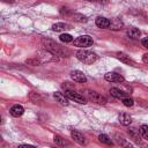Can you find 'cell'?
<instances>
[{"label": "cell", "instance_id": "cell-1", "mask_svg": "<svg viewBox=\"0 0 148 148\" xmlns=\"http://www.w3.org/2000/svg\"><path fill=\"white\" fill-rule=\"evenodd\" d=\"M43 43V46L45 47V50L47 52H50L51 54H53L54 57H69L71 56V51L67 49V47H64V46H60L59 44H57L54 40L52 39H49V38H44L42 40Z\"/></svg>", "mask_w": 148, "mask_h": 148}, {"label": "cell", "instance_id": "cell-2", "mask_svg": "<svg viewBox=\"0 0 148 148\" xmlns=\"http://www.w3.org/2000/svg\"><path fill=\"white\" fill-rule=\"evenodd\" d=\"M75 56H76V58H77L81 62L87 64V65L94 64V62L97 60V58H98L96 53H94V52H91V51H89V50H84V49L79 50V51L75 53Z\"/></svg>", "mask_w": 148, "mask_h": 148}, {"label": "cell", "instance_id": "cell-3", "mask_svg": "<svg viewBox=\"0 0 148 148\" xmlns=\"http://www.w3.org/2000/svg\"><path fill=\"white\" fill-rule=\"evenodd\" d=\"M84 96L90 102H94V103H97V104H105L106 103V98L104 96H102L101 94H98L96 91H92V90H86Z\"/></svg>", "mask_w": 148, "mask_h": 148}, {"label": "cell", "instance_id": "cell-4", "mask_svg": "<svg viewBox=\"0 0 148 148\" xmlns=\"http://www.w3.org/2000/svg\"><path fill=\"white\" fill-rule=\"evenodd\" d=\"M73 43H74L75 46L84 49V47H88V46L92 45V38L89 35H82V36H79L76 39H74Z\"/></svg>", "mask_w": 148, "mask_h": 148}, {"label": "cell", "instance_id": "cell-5", "mask_svg": "<svg viewBox=\"0 0 148 148\" xmlns=\"http://www.w3.org/2000/svg\"><path fill=\"white\" fill-rule=\"evenodd\" d=\"M65 94L69 99L76 102V103H80V104H86L87 103V97L79 94V92H75L74 90H65Z\"/></svg>", "mask_w": 148, "mask_h": 148}, {"label": "cell", "instance_id": "cell-6", "mask_svg": "<svg viewBox=\"0 0 148 148\" xmlns=\"http://www.w3.org/2000/svg\"><path fill=\"white\" fill-rule=\"evenodd\" d=\"M104 77H105L106 81H109V82H116V83H118V82H124V80H125L123 75H120V74H118V73H114V72H109V73H106Z\"/></svg>", "mask_w": 148, "mask_h": 148}, {"label": "cell", "instance_id": "cell-7", "mask_svg": "<svg viewBox=\"0 0 148 148\" xmlns=\"http://www.w3.org/2000/svg\"><path fill=\"white\" fill-rule=\"evenodd\" d=\"M71 77L73 81H75L77 83H86L87 82V76L81 71H73L71 73Z\"/></svg>", "mask_w": 148, "mask_h": 148}, {"label": "cell", "instance_id": "cell-8", "mask_svg": "<svg viewBox=\"0 0 148 148\" xmlns=\"http://www.w3.org/2000/svg\"><path fill=\"white\" fill-rule=\"evenodd\" d=\"M72 29V25L68 23H64V22H59V23H54L52 25V30L57 31V32H61V31H66Z\"/></svg>", "mask_w": 148, "mask_h": 148}, {"label": "cell", "instance_id": "cell-9", "mask_svg": "<svg viewBox=\"0 0 148 148\" xmlns=\"http://www.w3.org/2000/svg\"><path fill=\"white\" fill-rule=\"evenodd\" d=\"M71 136L74 139V141L75 142H77L79 145H86L87 142H86V139H84V136H83V134L82 133H80L79 131H72L71 132Z\"/></svg>", "mask_w": 148, "mask_h": 148}, {"label": "cell", "instance_id": "cell-10", "mask_svg": "<svg viewBox=\"0 0 148 148\" xmlns=\"http://www.w3.org/2000/svg\"><path fill=\"white\" fill-rule=\"evenodd\" d=\"M9 112H10V114L13 117H21L24 113V109H23V106H21L18 104H15V105H13L10 108Z\"/></svg>", "mask_w": 148, "mask_h": 148}, {"label": "cell", "instance_id": "cell-11", "mask_svg": "<svg viewBox=\"0 0 148 148\" xmlns=\"http://www.w3.org/2000/svg\"><path fill=\"white\" fill-rule=\"evenodd\" d=\"M117 58L124 64H127V65H131V66H135V62L130 58V56H127V54H125L123 52H118L117 53Z\"/></svg>", "mask_w": 148, "mask_h": 148}, {"label": "cell", "instance_id": "cell-12", "mask_svg": "<svg viewBox=\"0 0 148 148\" xmlns=\"http://www.w3.org/2000/svg\"><path fill=\"white\" fill-rule=\"evenodd\" d=\"M128 134L135 141V142H140L141 141V133H140V130L135 128V127H131L128 128Z\"/></svg>", "mask_w": 148, "mask_h": 148}, {"label": "cell", "instance_id": "cell-13", "mask_svg": "<svg viewBox=\"0 0 148 148\" xmlns=\"http://www.w3.org/2000/svg\"><path fill=\"white\" fill-rule=\"evenodd\" d=\"M96 25L99 27V28H103V29H106L110 27V20L106 18V17H103V16H98L96 18Z\"/></svg>", "mask_w": 148, "mask_h": 148}, {"label": "cell", "instance_id": "cell-14", "mask_svg": "<svg viewBox=\"0 0 148 148\" xmlns=\"http://www.w3.org/2000/svg\"><path fill=\"white\" fill-rule=\"evenodd\" d=\"M54 98L57 99V102H59L60 104L62 105H68V97L66 96V94H62V92H59V91H56L54 92Z\"/></svg>", "mask_w": 148, "mask_h": 148}, {"label": "cell", "instance_id": "cell-15", "mask_svg": "<svg viewBox=\"0 0 148 148\" xmlns=\"http://www.w3.org/2000/svg\"><path fill=\"white\" fill-rule=\"evenodd\" d=\"M119 123L121 124V125H124V126H128L131 123H132V117L128 114V113H120L119 114Z\"/></svg>", "mask_w": 148, "mask_h": 148}, {"label": "cell", "instance_id": "cell-16", "mask_svg": "<svg viewBox=\"0 0 148 148\" xmlns=\"http://www.w3.org/2000/svg\"><path fill=\"white\" fill-rule=\"evenodd\" d=\"M124 27V23L119 20V18H112V20H110V29H112V30H120L121 28Z\"/></svg>", "mask_w": 148, "mask_h": 148}, {"label": "cell", "instance_id": "cell-17", "mask_svg": "<svg viewBox=\"0 0 148 148\" xmlns=\"http://www.w3.org/2000/svg\"><path fill=\"white\" fill-rule=\"evenodd\" d=\"M110 94H111V96H113L116 98H120V99L127 96V94L125 91H123V90H120L118 88H111L110 89Z\"/></svg>", "mask_w": 148, "mask_h": 148}, {"label": "cell", "instance_id": "cell-18", "mask_svg": "<svg viewBox=\"0 0 148 148\" xmlns=\"http://www.w3.org/2000/svg\"><path fill=\"white\" fill-rule=\"evenodd\" d=\"M140 35H141V32H140V30L136 29V28H130V29L127 30V36L131 37V38H133V39L139 38Z\"/></svg>", "mask_w": 148, "mask_h": 148}, {"label": "cell", "instance_id": "cell-19", "mask_svg": "<svg viewBox=\"0 0 148 148\" xmlns=\"http://www.w3.org/2000/svg\"><path fill=\"white\" fill-rule=\"evenodd\" d=\"M53 141H54L57 145H59V146H69V145H71L67 140H65V139H64V138H61L60 135H54Z\"/></svg>", "mask_w": 148, "mask_h": 148}, {"label": "cell", "instance_id": "cell-20", "mask_svg": "<svg viewBox=\"0 0 148 148\" xmlns=\"http://www.w3.org/2000/svg\"><path fill=\"white\" fill-rule=\"evenodd\" d=\"M73 20H74L75 22H79V23H86V22L88 21L87 16H84V15H82V14H79V13L73 14Z\"/></svg>", "mask_w": 148, "mask_h": 148}, {"label": "cell", "instance_id": "cell-21", "mask_svg": "<svg viewBox=\"0 0 148 148\" xmlns=\"http://www.w3.org/2000/svg\"><path fill=\"white\" fill-rule=\"evenodd\" d=\"M98 140H99L102 143H105V145H109V146H112V145H113L112 140H111L106 134H99V135H98Z\"/></svg>", "mask_w": 148, "mask_h": 148}, {"label": "cell", "instance_id": "cell-22", "mask_svg": "<svg viewBox=\"0 0 148 148\" xmlns=\"http://www.w3.org/2000/svg\"><path fill=\"white\" fill-rule=\"evenodd\" d=\"M60 40L61 42H64V43H71V42H73V37L69 35V34H62V35H60Z\"/></svg>", "mask_w": 148, "mask_h": 148}, {"label": "cell", "instance_id": "cell-23", "mask_svg": "<svg viewBox=\"0 0 148 148\" xmlns=\"http://www.w3.org/2000/svg\"><path fill=\"white\" fill-rule=\"evenodd\" d=\"M140 133H141V136L146 140H148V125H142L140 127Z\"/></svg>", "mask_w": 148, "mask_h": 148}, {"label": "cell", "instance_id": "cell-24", "mask_svg": "<svg viewBox=\"0 0 148 148\" xmlns=\"http://www.w3.org/2000/svg\"><path fill=\"white\" fill-rule=\"evenodd\" d=\"M121 102H123V104L125 105V106H133V104H134V101L132 99V98H130V97H124V98H121Z\"/></svg>", "mask_w": 148, "mask_h": 148}, {"label": "cell", "instance_id": "cell-25", "mask_svg": "<svg viewBox=\"0 0 148 148\" xmlns=\"http://www.w3.org/2000/svg\"><path fill=\"white\" fill-rule=\"evenodd\" d=\"M61 87H62L65 90H74V88H75V86L72 84V83H69V82H64V83L61 84Z\"/></svg>", "mask_w": 148, "mask_h": 148}, {"label": "cell", "instance_id": "cell-26", "mask_svg": "<svg viewBox=\"0 0 148 148\" xmlns=\"http://www.w3.org/2000/svg\"><path fill=\"white\" fill-rule=\"evenodd\" d=\"M60 14L61 15H65V16H68V15L72 14V10L69 8H67V7H61L60 8Z\"/></svg>", "mask_w": 148, "mask_h": 148}, {"label": "cell", "instance_id": "cell-27", "mask_svg": "<svg viewBox=\"0 0 148 148\" xmlns=\"http://www.w3.org/2000/svg\"><path fill=\"white\" fill-rule=\"evenodd\" d=\"M25 62H27V64H31V65H34V66H37V65L40 64V61H38L37 59H28Z\"/></svg>", "mask_w": 148, "mask_h": 148}, {"label": "cell", "instance_id": "cell-28", "mask_svg": "<svg viewBox=\"0 0 148 148\" xmlns=\"http://www.w3.org/2000/svg\"><path fill=\"white\" fill-rule=\"evenodd\" d=\"M116 140H117V142L119 143V145H125V139L123 138V136H119L118 134H116Z\"/></svg>", "mask_w": 148, "mask_h": 148}, {"label": "cell", "instance_id": "cell-29", "mask_svg": "<svg viewBox=\"0 0 148 148\" xmlns=\"http://www.w3.org/2000/svg\"><path fill=\"white\" fill-rule=\"evenodd\" d=\"M141 44L146 47V49H148V37H145V38H142V40H141Z\"/></svg>", "mask_w": 148, "mask_h": 148}, {"label": "cell", "instance_id": "cell-30", "mask_svg": "<svg viewBox=\"0 0 148 148\" xmlns=\"http://www.w3.org/2000/svg\"><path fill=\"white\" fill-rule=\"evenodd\" d=\"M20 148H34V146H28V145H22V146H20Z\"/></svg>", "mask_w": 148, "mask_h": 148}, {"label": "cell", "instance_id": "cell-31", "mask_svg": "<svg viewBox=\"0 0 148 148\" xmlns=\"http://www.w3.org/2000/svg\"><path fill=\"white\" fill-rule=\"evenodd\" d=\"M3 2H7V3H13V2H15V0H2Z\"/></svg>", "mask_w": 148, "mask_h": 148}, {"label": "cell", "instance_id": "cell-32", "mask_svg": "<svg viewBox=\"0 0 148 148\" xmlns=\"http://www.w3.org/2000/svg\"><path fill=\"white\" fill-rule=\"evenodd\" d=\"M86 1H92V2H99L102 0H86Z\"/></svg>", "mask_w": 148, "mask_h": 148}]
</instances>
